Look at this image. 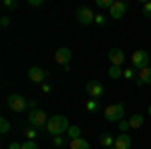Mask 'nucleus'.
Returning a JSON list of instances; mask_svg holds the SVG:
<instances>
[{"mask_svg":"<svg viewBox=\"0 0 151 149\" xmlns=\"http://www.w3.org/2000/svg\"><path fill=\"white\" fill-rule=\"evenodd\" d=\"M131 67H133V69H137V71L149 67V53H147V50H143V48L133 50V55H131Z\"/></svg>","mask_w":151,"mask_h":149,"instance_id":"nucleus-4","label":"nucleus"},{"mask_svg":"<svg viewBox=\"0 0 151 149\" xmlns=\"http://www.w3.org/2000/svg\"><path fill=\"white\" fill-rule=\"evenodd\" d=\"M135 85L141 87V85H151V67H145V69L137 71V81Z\"/></svg>","mask_w":151,"mask_h":149,"instance_id":"nucleus-12","label":"nucleus"},{"mask_svg":"<svg viewBox=\"0 0 151 149\" xmlns=\"http://www.w3.org/2000/svg\"><path fill=\"white\" fill-rule=\"evenodd\" d=\"M109 60L115 67H123L125 65V53L121 48H109Z\"/></svg>","mask_w":151,"mask_h":149,"instance_id":"nucleus-11","label":"nucleus"},{"mask_svg":"<svg viewBox=\"0 0 151 149\" xmlns=\"http://www.w3.org/2000/svg\"><path fill=\"white\" fill-rule=\"evenodd\" d=\"M109 77H111V79H119V77H123V67H115V65H111V69H109Z\"/></svg>","mask_w":151,"mask_h":149,"instance_id":"nucleus-18","label":"nucleus"},{"mask_svg":"<svg viewBox=\"0 0 151 149\" xmlns=\"http://www.w3.org/2000/svg\"><path fill=\"white\" fill-rule=\"evenodd\" d=\"M99 141H101V145H103V147H107V149L115 145V137H113V135H109V133H103V135L99 137Z\"/></svg>","mask_w":151,"mask_h":149,"instance_id":"nucleus-16","label":"nucleus"},{"mask_svg":"<svg viewBox=\"0 0 151 149\" xmlns=\"http://www.w3.org/2000/svg\"><path fill=\"white\" fill-rule=\"evenodd\" d=\"M95 14H97V12H93V8H89V6H79V8H77V22L91 24V22H95Z\"/></svg>","mask_w":151,"mask_h":149,"instance_id":"nucleus-6","label":"nucleus"},{"mask_svg":"<svg viewBox=\"0 0 151 149\" xmlns=\"http://www.w3.org/2000/svg\"><path fill=\"white\" fill-rule=\"evenodd\" d=\"M105 22H107V16H105V14H101V12H97V14H95V24L105 26Z\"/></svg>","mask_w":151,"mask_h":149,"instance_id":"nucleus-23","label":"nucleus"},{"mask_svg":"<svg viewBox=\"0 0 151 149\" xmlns=\"http://www.w3.org/2000/svg\"><path fill=\"white\" fill-rule=\"evenodd\" d=\"M69 119L65 117V115H52L50 119H48L47 123V133H50L52 137H58V135H65L67 131H69Z\"/></svg>","mask_w":151,"mask_h":149,"instance_id":"nucleus-1","label":"nucleus"},{"mask_svg":"<svg viewBox=\"0 0 151 149\" xmlns=\"http://www.w3.org/2000/svg\"><path fill=\"white\" fill-rule=\"evenodd\" d=\"M24 137H26V141H36V137H38L36 127H32V129H24Z\"/></svg>","mask_w":151,"mask_h":149,"instance_id":"nucleus-19","label":"nucleus"},{"mask_svg":"<svg viewBox=\"0 0 151 149\" xmlns=\"http://www.w3.org/2000/svg\"><path fill=\"white\" fill-rule=\"evenodd\" d=\"M109 149H115V147H109Z\"/></svg>","mask_w":151,"mask_h":149,"instance_id":"nucleus-35","label":"nucleus"},{"mask_svg":"<svg viewBox=\"0 0 151 149\" xmlns=\"http://www.w3.org/2000/svg\"><path fill=\"white\" fill-rule=\"evenodd\" d=\"M85 109H87L89 113H95V111L99 109V103H97V99H89V101L85 103Z\"/></svg>","mask_w":151,"mask_h":149,"instance_id":"nucleus-21","label":"nucleus"},{"mask_svg":"<svg viewBox=\"0 0 151 149\" xmlns=\"http://www.w3.org/2000/svg\"><path fill=\"white\" fill-rule=\"evenodd\" d=\"M8 131H10V121H8L6 117H2V119H0V133L6 135Z\"/></svg>","mask_w":151,"mask_h":149,"instance_id":"nucleus-20","label":"nucleus"},{"mask_svg":"<svg viewBox=\"0 0 151 149\" xmlns=\"http://www.w3.org/2000/svg\"><path fill=\"white\" fill-rule=\"evenodd\" d=\"M119 129H121V133H127L131 125H129V119H123V121H119Z\"/></svg>","mask_w":151,"mask_h":149,"instance_id":"nucleus-25","label":"nucleus"},{"mask_svg":"<svg viewBox=\"0 0 151 149\" xmlns=\"http://www.w3.org/2000/svg\"><path fill=\"white\" fill-rule=\"evenodd\" d=\"M48 73L45 69H40V67H30L28 69V79L36 83V85H45V81H47Z\"/></svg>","mask_w":151,"mask_h":149,"instance_id":"nucleus-10","label":"nucleus"},{"mask_svg":"<svg viewBox=\"0 0 151 149\" xmlns=\"http://www.w3.org/2000/svg\"><path fill=\"white\" fill-rule=\"evenodd\" d=\"M28 4H30V6H40V4H42V0H30Z\"/></svg>","mask_w":151,"mask_h":149,"instance_id":"nucleus-33","label":"nucleus"},{"mask_svg":"<svg viewBox=\"0 0 151 149\" xmlns=\"http://www.w3.org/2000/svg\"><path fill=\"white\" fill-rule=\"evenodd\" d=\"M125 117V105L123 103H113L105 107V119L109 123H115V121H123Z\"/></svg>","mask_w":151,"mask_h":149,"instance_id":"nucleus-2","label":"nucleus"},{"mask_svg":"<svg viewBox=\"0 0 151 149\" xmlns=\"http://www.w3.org/2000/svg\"><path fill=\"white\" fill-rule=\"evenodd\" d=\"M133 77H135V69H133V67L123 69V79H133Z\"/></svg>","mask_w":151,"mask_h":149,"instance_id":"nucleus-24","label":"nucleus"},{"mask_svg":"<svg viewBox=\"0 0 151 149\" xmlns=\"http://www.w3.org/2000/svg\"><path fill=\"white\" fill-rule=\"evenodd\" d=\"M97 6L99 8H111L113 6V0H97Z\"/></svg>","mask_w":151,"mask_h":149,"instance_id":"nucleus-26","label":"nucleus"},{"mask_svg":"<svg viewBox=\"0 0 151 149\" xmlns=\"http://www.w3.org/2000/svg\"><path fill=\"white\" fill-rule=\"evenodd\" d=\"M143 123H145V119H143L141 113H133L131 117H129V125H131V129H141Z\"/></svg>","mask_w":151,"mask_h":149,"instance_id":"nucleus-14","label":"nucleus"},{"mask_svg":"<svg viewBox=\"0 0 151 149\" xmlns=\"http://www.w3.org/2000/svg\"><path fill=\"white\" fill-rule=\"evenodd\" d=\"M67 135H69L70 141H73V139H79V137H81V127L70 125V127H69V131H67Z\"/></svg>","mask_w":151,"mask_h":149,"instance_id":"nucleus-17","label":"nucleus"},{"mask_svg":"<svg viewBox=\"0 0 151 149\" xmlns=\"http://www.w3.org/2000/svg\"><path fill=\"white\" fill-rule=\"evenodd\" d=\"M70 58H73V53H70V48H67V46H60V48L55 50V60H57L58 65H63L65 69H69Z\"/></svg>","mask_w":151,"mask_h":149,"instance_id":"nucleus-8","label":"nucleus"},{"mask_svg":"<svg viewBox=\"0 0 151 149\" xmlns=\"http://www.w3.org/2000/svg\"><path fill=\"white\" fill-rule=\"evenodd\" d=\"M85 91H87V95H89L91 99H101L103 93H105V87L99 81H89V83L85 85Z\"/></svg>","mask_w":151,"mask_h":149,"instance_id":"nucleus-7","label":"nucleus"},{"mask_svg":"<svg viewBox=\"0 0 151 149\" xmlns=\"http://www.w3.org/2000/svg\"><path fill=\"white\" fill-rule=\"evenodd\" d=\"M125 12H127V2H123V0H113V6L109 8V16L111 18H123L125 16Z\"/></svg>","mask_w":151,"mask_h":149,"instance_id":"nucleus-9","label":"nucleus"},{"mask_svg":"<svg viewBox=\"0 0 151 149\" xmlns=\"http://www.w3.org/2000/svg\"><path fill=\"white\" fill-rule=\"evenodd\" d=\"M115 149H131V137H129V133H121V135H117L115 137Z\"/></svg>","mask_w":151,"mask_h":149,"instance_id":"nucleus-13","label":"nucleus"},{"mask_svg":"<svg viewBox=\"0 0 151 149\" xmlns=\"http://www.w3.org/2000/svg\"><path fill=\"white\" fill-rule=\"evenodd\" d=\"M147 113H149V115H151V105H149V107H147Z\"/></svg>","mask_w":151,"mask_h":149,"instance_id":"nucleus-34","label":"nucleus"},{"mask_svg":"<svg viewBox=\"0 0 151 149\" xmlns=\"http://www.w3.org/2000/svg\"><path fill=\"white\" fill-rule=\"evenodd\" d=\"M143 14L151 18V2H143Z\"/></svg>","mask_w":151,"mask_h":149,"instance_id":"nucleus-28","label":"nucleus"},{"mask_svg":"<svg viewBox=\"0 0 151 149\" xmlns=\"http://www.w3.org/2000/svg\"><path fill=\"white\" fill-rule=\"evenodd\" d=\"M18 2L16 0H4V8H16Z\"/></svg>","mask_w":151,"mask_h":149,"instance_id":"nucleus-29","label":"nucleus"},{"mask_svg":"<svg viewBox=\"0 0 151 149\" xmlns=\"http://www.w3.org/2000/svg\"><path fill=\"white\" fill-rule=\"evenodd\" d=\"M6 105L10 107L12 111H16V113H22V111H28L30 109V105H28V101L24 99L22 95H10L8 99H6Z\"/></svg>","mask_w":151,"mask_h":149,"instance_id":"nucleus-5","label":"nucleus"},{"mask_svg":"<svg viewBox=\"0 0 151 149\" xmlns=\"http://www.w3.org/2000/svg\"><path fill=\"white\" fill-rule=\"evenodd\" d=\"M69 147L70 149H89V141H87V139H83V137L73 139V141H69Z\"/></svg>","mask_w":151,"mask_h":149,"instance_id":"nucleus-15","label":"nucleus"},{"mask_svg":"<svg viewBox=\"0 0 151 149\" xmlns=\"http://www.w3.org/2000/svg\"><path fill=\"white\" fill-rule=\"evenodd\" d=\"M40 91H42L45 95H47V93H50V91H52V87H50L48 83H45V85H40Z\"/></svg>","mask_w":151,"mask_h":149,"instance_id":"nucleus-30","label":"nucleus"},{"mask_svg":"<svg viewBox=\"0 0 151 149\" xmlns=\"http://www.w3.org/2000/svg\"><path fill=\"white\" fill-rule=\"evenodd\" d=\"M0 24H2V26H8V24H10V18H8V16H2Z\"/></svg>","mask_w":151,"mask_h":149,"instance_id":"nucleus-31","label":"nucleus"},{"mask_svg":"<svg viewBox=\"0 0 151 149\" xmlns=\"http://www.w3.org/2000/svg\"><path fill=\"white\" fill-rule=\"evenodd\" d=\"M20 149H38V143L36 141H24Z\"/></svg>","mask_w":151,"mask_h":149,"instance_id":"nucleus-27","label":"nucleus"},{"mask_svg":"<svg viewBox=\"0 0 151 149\" xmlns=\"http://www.w3.org/2000/svg\"><path fill=\"white\" fill-rule=\"evenodd\" d=\"M48 119H50V117L45 113V109H30V111H28V123L32 127H36V129L47 127Z\"/></svg>","mask_w":151,"mask_h":149,"instance_id":"nucleus-3","label":"nucleus"},{"mask_svg":"<svg viewBox=\"0 0 151 149\" xmlns=\"http://www.w3.org/2000/svg\"><path fill=\"white\" fill-rule=\"evenodd\" d=\"M22 147V143H10V145H8V149H20Z\"/></svg>","mask_w":151,"mask_h":149,"instance_id":"nucleus-32","label":"nucleus"},{"mask_svg":"<svg viewBox=\"0 0 151 149\" xmlns=\"http://www.w3.org/2000/svg\"><path fill=\"white\" fill-rule=\"evenodd\" d=\"M52 145H57V147H63V145H67V137H65V135L52 137Z\"/></svg>","mask_w":151,"mask_h":149,"instance_id":"nucleus-22","label":"nucleus"}]
</instances>
